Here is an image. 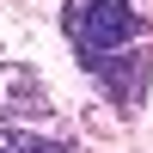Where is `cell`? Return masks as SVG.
<instances>
[{
    "label": "cell",
    "mask_w": 153,
    "mask_h": 153,
    "mask_svg": "<svg viewBox=\"0 0 153 153\" xmlns=\"http://www.w3.org/2000/svg\"><path fill=\"white\" fill-rule=\"evenodd\" d=\"M49 92L37 86L31 68H0V123H19V117H43Z\"/></svg>",
    "instance_id": "cell-2"
},
{
    "label": "cell",
    "mask_w": 153,
    "mask_h": 153,
    "mask_svg": "<svg viewBox=\"0 0 153 153\" xmlns=\"http://www.w3.org/2000/svg\"><path fill=\"white\" fill-rule=\"evenodd\" d=\"M61 31H68L74 55L86 68L104 74L110 98L123 110H135V86L147 80V49H141L147 25H141V6L135 0H68Z\"/></svg>",
    "instance_id": "cell-1"
},
{
    "label": "cell",
    "mask_w": 153,
    "mask_h": 153,
    "mask_svg": "<svg viewBox=\"0 0 153 153\" xmlns=\"http://www.w3.org/2000/svg\"><path fill=\"white\" fill-rule=\"evenodd\" d=\"M0 153H80L61 135H43V129H25V123H0Z\"/></svg>",
    "instance_id": "cell-3"
}]
</instances>
